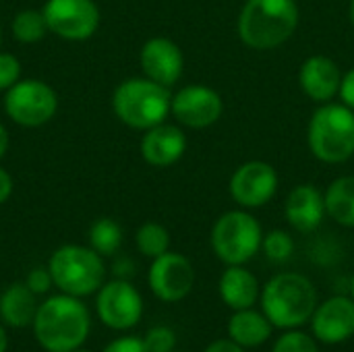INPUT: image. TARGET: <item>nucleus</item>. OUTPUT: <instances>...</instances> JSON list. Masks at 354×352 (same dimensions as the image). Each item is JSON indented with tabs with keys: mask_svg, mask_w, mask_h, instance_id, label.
I'll return each mask as SVG.
<instances>
[{
	"mask_svg": "<svg viewBox=\"0 0 354 352\" xmlns=\"http://www.w3.org/2000/svg\"><path fill=\"white\" fill-rule=\"evenodd\" d=\"M220 299L226 307L241 311V309H253L255 303L261 299V288L253 272H249L243 266H228L220 278L218 284Z\"/></svg>",
	"mask_w": 354,
	"mask_h": 352,
	"instance_id": "nucleus-19",
	"label": "nucleus"
},
{
	"mask_svg": "<svg viewBox=\"0 0 354 352\" xmlns=\"http://www.w3.org/2000/svg\"><path fill=\"white\" fill-rule=\"evenodd\" d=\"M278 172L263 160H251L241 164L228 183L232 201L245 210H257L268 205L278 193Z\"/></svg>",
	"mask_w": 354,
	"mask_h": 352,
	"instance_id": "nucleus-10",
	"label": "nucleus"
},
{
	"mask_svg": "<svg viewBox=\"0 0 354 352\" xmlns=\"http://www.w3.org/2000/svg\"><path fill=\"white\" fill-rule=\"evenodd\" d=\"M102 352H149L143 338L137 336H122L114 342H110Z\"/></svg>",
	"mask_w": 354,
	"mask_h": 352,
	"instance_id": "nucleus-31",
	"label": "nucleus"
},
{
	"mask_svg": "<svg viewBox=\"0 0 354 352\" xmlns=\"http://www.w3.org/2000/svg\"><path fill=\"white\" fill-rule=\"evenodd\" d=\"M307 145L324 164H344L354 156V110L342 102L319 104L307 124Z\"/></svg>",
	"mask_w": 354,
	"mask_h": 352,
	"instance_id": "nucleus-4",
	"label": "nucleus"
},
{
	"mask_svg": "<svg viewBox=\"0 0 354 352\" xmlns=\"http://www.w3.org/2000/svg\"><path fill=\"white\" fill-rule=\"evenodd\" d=\"M21 79V62L8 52H0V91H8Z\"/></svg>",
	"mask_w": 354,
	"mask_h": 352,
	"instance_id": "nucleus-29",
	"label": "nucleus"
},
{
	"mask_svg": "<svg viewBox=\"0 0 354 352\" xmlns=\"http://www.w3.org/2000/svg\"><path fill=\"white\" fill-rule=\"evenodd\" d=\"M112 108L122 124L137 131H147L166 122L172 108V93L170 87L147 77H133L116 87Z\"/></svg>",
	"mask_w": 354,
	"mask_h": 352,
	"instance_id": "nucleus-5",
	"label": "nucleus"
},
{
	"mask_svg": "<svg viewBox=\"0 0 354 352\" xmlns=\"http://www.w3.org/2000/svg\"><path fill=\"white\" fill-rule=\"evenodd\" d=\"M54 286L71 297H89L97 293L106 278L102 255L91 247L62 245L58 247L48 263Z\"/></svg>",
	"mask_w": 354,
	"mask_h": 352,
	"instance_id": "nucleus-6",
	"label": "nucleus"
},
{
	"mask_svg": "<svg viewBox=\"0 0 354 352\" xmlns=\"http://www.w3.org/2000/svg\"><path fill=\"white\" fill-rule=\"evenodd\" d=\"M10 195H12V178L4 168H0V205L8 201Z\"/></svg>",
	"mask_w": 354,
	"mask_h": 352,
	"instance_id": "nucleus-34",
	"label": "nucleus"
},
{
	"mask_svg": "<svg viewBox=\"0 0 354 352\" xmlns=\"http://www.w3.org/2000/svg\"><path fill=\"white\" fill-rule=\"evenodd\" d=\"M272 352H319V346L315 336H309L297 328V330H286L276 340Z\"/></svg>",
	"mask_w": 354,
	"mask_h": 352,
	"instance_id": "nucleus-27",
	"label": "nucleus"
},
{
	"mask_svg": "<svg viewBox=\"0 0 354 352\" xmlns=\"http://www.w3.org/2000/svg\"><path fill=\"white\" fill-rule=\"evenodd\" d=\"M348 17H351V23L354 27V0H351V6H348Z\"/></svg>",
	"mask_w": 354,
	"mask_h": 352,
	"instance_id": "nucleus-37",
	"label": "nucleus"
},
{
	"mask_svg": "<svg viewBox=\"0 0 354 352\" xmlns=\"http://www.w3.org/2000/svg\"><path fill=\"white\" fill-rule=\"evenodd\" d=\"M261 309L278 330H297L305 326L317 309V288L297 272H284L266 282L261 290Z\"/></svg>",
	"mask_w": 354,
	"mask_h": 352,
	"instance_id": "nucleus-3",
	"label": "nucleus"
},
{
	"mask_svg": "<svg viewBox=\"0 0 354 352\" xmlns=\"http://www.w3.org/2000/svg\"><path fill=\"white\" fill-rule=\"evenodd\" d=\"M12 35L17 41L21 44H35L39 39H44V35L48 33V23L41 10H21L15 15L12 23H10Z\"/></svg>",
	"mask_w": 354,
	"mask_h": 352,
	"instance_id": "nucleus-24",
	"label": "nucleus"
},
{
	"mask_svg": "<svg viewBox=\"0 0 354 352\" xmlns=\"http://www.w3.org/2000/svg\"><path fill=\"white\" fill-rule=\"evenodd\" d=\"M6 349H8V338H6L4 328L0 326V352H6Z\"/></svg>",
	"mask_w": 354,
	"mask_h": 352,
	"instance_id": "nucleus-36",
	"label": "nucleus"
},
{
	"mask_svg": "<svg viewBox=\"0 0 354 352\" xmlns=\"http://www.w3.org/2000/svg\"><path fill=\"white\" fill-rule=\"evenodd\" d=\"M139 64L147 79L172 87L183 77L185 56L176 41L164 35H156L143 44L139 52Z\"/></svg>",
	"mask_w": 354,
	"mask_h": 352,
	"instance_id": "nucleus-14",
	"label": "nucleus"
},
{
	"mask_svg": "<svg viewBox=\"0 0 354 352\" xmlns=\"http://www.w3.org/2000/svg\"><path fill=\"white\" fill-rule=\"evenodd\" d=\"M100 322L110 330H131L141 322L143 299L139 290L124 278L102 284L95 299Z\"/></svg>",
	"mask_w": 354,
	"mask_h": 352,
	"instance_id": "nucleus-11",
	"label": "nucleus"
},
{
	"mask_svg": "<svg viewBox=\"0 0 354 352\" xmlns=\"http://www.w3.org/2000/svg\"><path fill=\"white\" fill-rule=\"evenodd\" d=\"M284 216L297 232H315L328 216L324 193L311 183L297 185L284 201Z\"/></svg>",
	"mask_w": 354,
	"mask_h": 352,
	"instance_id": "nucleus-17",
	"label": "nucleus"
},
{
	"mask_svg": "<svg viewBox=\"0 0 354 352\" xmlns=\"http://www.w3.org/2000/svg\"><path fill=\"white\" fill-rule=\"evenodd\" d=\"M56 110V91L39 79H19L4 95L6 116L21 127H41L54 118Z\"/></svg>",
	"mask_w": 354,
	"mask_h": 352,
	"instance_id": "nucleus-8",
	"label": "nucleus"
},
{
	"mask_svg": "<svg viewBox=\"0 0 354 352\" xmlns=\"http://www.w3.org/2000/svg\"><path fill=\"white\" fill-rule=\"evenodd\" d=\"M41 12L48 31L66 41H85L100 27V8L93 0H46Z\"/></svg>",
	"mask_w": 354,
	"mask_h": 352,
	"instance_id": "nucleus-9",
	"label": "nucleus"
},
{
	"mask_svg": "<svg viewBox=\"0 0 354 352\" xmlns=\"http://www.w3.org/2000/svg\"><path fill=\"white\" fill-rule=\"evenodd\" d=\"M122 245V228L112 218H100L89 228V247L102 257L114 255Z\"/></svg>",
	"mask_w": 354,
	"mask_h": 352,
	"instance_id": "nucleus-23",
	"label": "nucleus"
},
{
	"mask_svg": "<svg viewBox=\"0 0 354 352\" xmlns=\"http://www.w3.org/2000/svg\"><path fill=\"white\" fill-rule=\"evenodd\" d=\"M351 297L354 299V276H353V280H351Z\"/></svg>",
	"mask_w": 354,
	"mask_h": 352,
	"instance_id": "nucleus-38",
	"label": "nucleus"
},
{
	"mask_svg": "<svg viewBox=\"0 0 354 352\" xmlns=\"http://www.w3.org/2000/svg\"><path fill=\"white\" fill-rule=\"evenodd\" d=\"M135 243L141 255L156 259L170 249V232L158 222H145L139 226L135 234Z\"/></svg>",
	"mask_w": 354,
	"mask_h": 352,
	"instance_id": "nucleus-25",
	"label": "nucleus"
},
{
	"mask_svg": "<svg viewBox=\"0 0 354 352\" xmlns=\"http://www.w3.org/2000/svg\"><path fill=\"white\" fill-rule=\"evenodd\" d=\"M73 352H89V351H83V349H77V351H73Z\"/></svg>",
	"mask_w": 354,
	"mask_h": 352,
	"instance_id": "nucleus-39",
	"label": "nucleus"
},
{
	"mask_svg": "<svg viewBox=\"0 0 354 352\" xmlns=\"http://www.w3.org/2000/svg\"><path fill=\"white\" fill-rule=\"evenodd\" d=\"M311 330L322 344H342L354 336V299L332 297L317 305L311 317Z\"/></svg>",
	"mask_w": 354,
	"mask_h": 352,
	"instance_id": "nucleus-15",
	"label": "nucleus"
},
{
	"mask_svg": "<svg viewBox=\"0 0 354 352\" xmlns=\"http://www.w3.org/2000/svg\"><path fill=\"white\" fill-rule=\"evenodd\" d=\"M209 241L222 263L245 266L259 253L263 230L259 220L247 210H230L214 222Z\"/></svg>",
	"mask_w": 354,
	"mask_h": 352,
	"instance_id": "nucleus-7",
	"label": "nucleus"
},
{
	"mask_svg": "<svg viewBox=\"0 0 354 352\" xmlns=\"http://www.w3.org/2000/svg\"><path fill=\"white\" fill-rule=\"evenodd\" d=\"M342 75L344 73L340 71L336 60L324 54H313L299 68V87L309 100L317 104H328L338 98Z\"/></svg>",
	"mask_w": 354,
	"mask_h": 352,
	"instance_id": "nucleus-16",
	"label": "nucleus"
},
{
	"mask_svg": "<svg viewBox=\"0 0 354 352\" xmlns=\"http://www.w3.org/2000/svg\"><path fill=\"white\" fill-rule=\"evenodd\" d=\"M170 114L187 129H207L224 114L222 95L203 83H191L172 95Z\"/></svg>",
	"mask_w": 354,
	"mask_h": 352,
	"instance_id": "nucleus-12",
	"label": "nucleus"
},
{
	"mask_svg": "<svg viewBox=\"0 0 354 352\" xmlns=\"http://www.w3.org/2000/svg\"><path fill=\"white\" fill-rule=\"evenodd\" d=\"M8 145H10L8 131H6V129H4V124L0 122V160L6 156V151H8Z\"/></svg>",
	"mask_w": 354,
	"mask_h": 352,
	"instance_id": "nucleus-35",
	"label": "nucleus"
},
{
	"mask_svg": "<svg viewBox=\"0 0 354 352\" xmlns=\"http://www.w3.org/2000/svg\"><path fill=\"white\" fill-rule=\"evenodd\" d=\"M141 158L156 168H168L176 164L187 151V135L176 124H156L141 137Z\"/></svg>",
	"mask_w": 354,
	"mask_h": 352,
	"instance_id": "nucleus-18",
	"label": "nucleus"
},
{
	"mask_svg": "<svg viewBox=\"0 0 354 352\" xmlns=\"http://www.w3.org/2000/svg\"><path fill=\"white\" fill-rule=\"evenodd\" d=\"M274 326L266 317V313L253 309L234 311L228 319V338L234 340L243 349H257L263 346L272 338Z\"/></svg>",
	"mask_w": 354,
	"mask_h": 352,
	"instance_id": "nucleus-21",
	"label": "nucleus"
},
{
	"mask_svg": "<svg viewBox=\"0 0 354 352\" xmlns=\"http://www.w3.org/2000/svg\"><path fill=\"white\" fill-rule=\"evenodd\" d=\"M326 212L340 226L354 228V176H338L324 191Z\"/></svg>",
	"mask_w": 354,
	"mask_h": 352,
	"instance_id": "nucleus-22",
	"label": "nucleus"
},
{
	"mask_svg": "<svg viewBox=\"0 0 354 352\" xmlns=\"http://www.w3.org/2000/svg\"><path fill=\"white\" fill-rule=\"evenodd\" d=\"M297 0H247L239 15V37L253 50L286 44L299 27Z\"/></svg>",
	"mask_w": 354,
	"mask_h": 352,
	"instance_id": "nucleus-2",
	"label": "nucleus"
},
{
	"mask_svg": "<svg viewBox=\"0 0 354 352\" xmlns=\"http://www.w3.org/2000/svg\"><path fill=\"white\" fill-rule=\"evenodd\" d=\"M261 249H263V253H266V257L270 261L284 263L295 253V241H292V237L286 230L276 228V230H270L268 234H263Z\"/></svg>",
	"mask_w": 354,
	"mask_h": 352,
	"instance_id": "nucleus-26",
	"label": "nucleus"
},
{
	"mask_svg": "<svg viewBox=\"0 0 354 352\" xmlns=\"http://www.w3.org/2000/svg\"><path fill=\"white\" fill-rule=\"evenodd\" d=\"M0 44H2V29H0Z\"/></svg>",
	"mask_w": 354,
	"mask_h": 352,
	"instance_id": "nucleus-40",
	"label": "nucleus"
},
{
	"mask_svg": "<svg viewBox=\"0 0 354 352\" xmlns=\"http://www.w3.org/2000/svg\"><path fill=\"white\" fill-rule=\"evenodd\" d=\"M33 334L46 352H73L83 346L89 336L91 317L79 297H48L35 313Z\"/></svg>",
	"mask_w": 354,
	"mask_h": 352,
	"instance_id": "nucleus-1",
	"label": "nucleus"
},
{
	"mask_svg": "<svg viewBox=\"0 0 354 352\" xmlns=\"http://www.w3.org/2000/svg\"><path fill=\"white\" fill-rule=\"evenodd\" d=\"M338 98H340V102L344 106H348L351 110H354V66L342 75V85H340Z\"/></svg>",
	"mask_w": 354,
	"mask_h": 352,
	"instance_id": "nucleus-32",
	"label": "nucleus"
},
{
	"mask_svg": "<svg viewBox=\"0 0 354 352\" xmlns=\"http://www.w3.org/2000/svg\"><path fill=\"white\" fill-rule=\"evenodd\" d=\"M25 284H27V288L33 295H46L54 282H52V276H50V270L48 268H35V270H31L27 274Z\"/></svg>",
	"mask_w": 354,
	"mask_h": 352,
	"instance_id": "nucleus-30",
	"label": "nucleus"
},
{
	"mask_svg": "<svg viewBox=\"0 0 354 352\" xmlns=\"http://www.w3.org/2000/svg\"><path fill=\"white\" fill-rule=\"evenodd\" d=\"M37 295H33L25 282L10 284L2 295H0V319L4 326L23 330L33 324L35 313H37Z\"/></svg>",
	"mask_w": 354,
	"mask_h": 352,
	"instance_id": "nucleus-20",
	"label": "nucleus"
},
{
	"mask_svg": "<svg viewBox=\"0 0 354 352\" xmlns=\"http://www.w3.org/2000/svg\"><path fill=\"white\" fill-rule=\"evenodd\" d=\"M203 352H245V349L228 338V340H214Z\"/></svg>",
	"mask_w": 354,
	"mask_h": 352,
	"instance_id": "nucleus-33",
	"label": "nucleus"
},
{
	"mask_svg": "<svg viewBox=\"0 0 354 352\" xmlns=\"http://www.w3.org/2000/svg\"><path fill=\"white\" fill-rule=\"evenodd\" d=\"M143 342L149 352H172L176 346V334L166 326H156L145 334Z\"/></svg>",
	"mask_w": 354,
	"mask_h": 352,
	"instance_id": "nucleus-28",
	"label": "nucleus"
},
{
	"mask_svg": "<svg viewBox=\"0 0 354 352\" xmlns=\"http://www.w3.org/2000/svg\"><path fill=\"white\" fill-rule=\"evenodd\" d=\"M172 352H174V351H172Z\"/></svg>",
	"mask_w": 354,
	"mask_h": 352,
	"instance_id": "nucleus-41",
	"label": "nucleus"
},
{
	"mask_svg": "<svg viewBox=\"0 0 354 352\" xmlns=\"http://www.w3.org/2000/svg\"><path fill=\"white\" fill-rule=\"evenodd\" d=\"M149 288L164 303H178L187 299L195 284V268L183 255L174 251H166L156 257L149 268Z\"/></svg>",
	"mask_w": 354,
	"mask_h": 352,
	"instance_id": "nucleus-13",
	"label": "nucleus"
}]
</instances>
